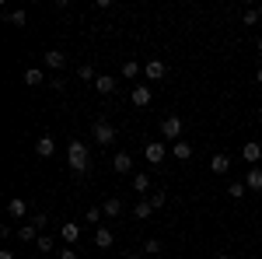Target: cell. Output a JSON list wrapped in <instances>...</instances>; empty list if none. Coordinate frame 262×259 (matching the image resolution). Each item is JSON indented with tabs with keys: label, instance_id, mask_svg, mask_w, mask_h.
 I'll return each mask as SVG.
<instances>
[{
	"label": "cell",
	"instance_id": "83f0119b",
	"mask_svg": "<svg viewBox=\"0 0 262 259\" xmlns=\"http://www.w3.org/2000/svg\"><path fill=\"white\" fill-rule=\"evenodd\" d=\"M259 18H262V14H259V7H248V11L242 14V21H245V25H259Z\"/></svg>",
	"mask_w": 262,
	"mask_h": 259
},
{
	"label": "cell",
	"instance_id": "e0dca14e",
	"mask_svg": "<svg viewBox=\"0 0 262 259\" xmlns=\"http://www.w3.org/2000/svg\"><path fill=\"white\" fill-rule=\"evenodd\" d=\"M171 154H175L179 161H189V158H192V144H189V140H175Z\"/></svg>",
	"mask_w": 262,
	"mask_h": 259
},
{
	"label": "cell",
	"instance_id": "74e56055",
	"mask_svg": "<svg viewBox=\"0 0 262 259\" xmlns=\"http://www.w3.org/2000/svg\"><path fill=\"white\" fill-rule=\"evenodd\" d=\"M259 53H262V39H259Z\"/></svg>",
	"mask_w": 262,
	"mask_h": 259
},
{
	"label": "cell",
	"instance_id": "d4e9b609",
	"mask_svg": "<svg viewBox=\"0 0 262 259\" xmlns=\"http://www.w3.org/2000/svg\"><path fill=\"white\" fill-rule=\"evenodd\" d=\"M245 189H248L245 182H231V186H227V196H231V200H242V196H245Z\"/></svg>",
	"mask_w": 262,
	"mask_h": 259
},
{
	"label": "cell",
	"instance_id": "d590c367",
	"mask_svg": "<svg viewBox=\"0 0 262 259\" xmlns=\"http://www.w3.org/2000/svg\"><path fill=\"white\" fill-rule=\"evenodd\" d=\"M255 81H259V84H262V67H259V70H255Z\"/></svg>",
	"mask_w": 262,
	"mask_h": 259
},
{
	"label": "cell",
	"instance_id": "5bb4252c",
	"mask_svg": "<svg viewBox=\"0 0 262 259\" xmlns=\"http://www.w3.org/2000/svg\"><path fill=\"white\" fill-rule=\"evenodd\" d=\"M101 214H105V217H119V214H122V200L119 196H108L105 203H101Z\"/></svg>",
	"mask_w": 262,
	"mask_h": 259
},
{
	"label": "cell",
	"instance_id": "f35d334b",
	"mask_svg": "<svg viewBox=\"0 0 262 259\" xmlns=\"http://www.w3.org/2000/svg\"><path fill=\"white\" fill-rule=\"evenodd\" d=\"M259 14H262V4H259Z\"/></svg>",
	"mask_w": 262,
	"mask_h": 259
},
{
	"label": "cell",
	"instance_id": "277c9868",
	"mask_svg": "<svg viewBox=\"0 0 262 259\" xmlns=\"http://www.w3.org/2000/svg\"><path fill=\"white\" fill-rule=\"evenodd\" d=\"M164 154H168V151H164V140H150V144L143 147V158L150 161V165H161Z\"/></svg>",
	"mask_w": 262,
	"mask_h": 259
},
{
	"label": "cell",
	"instance_id": "484cf974",
	"mask_svg": "<svg viewBox=\"0 0 262 259\" xmlns=\"http://www.w3.org/2000/svg\"><path fill=\"white\" fill-rule=\"evenodd\" d=\"M7 21H11V25H21V28H25V21H28L25 7H21V11H7Z\"/></svg>",
	"mask_w": 262,
	"mask_h": 259
},
{
	"label": "cell",
	"instance_id": "9c48e42d",
	"mask_svg": "<svg viewBox=\"0 0 262 259\" xmlns=\"http://www.w3.org/2000/svg\"><path fill=\"white\" fill-rule=\"evenodd\" d=\"M60 238L67 242V245H77V242H81V224H77V221L63 224V228H60Z\"/></svg>",
	"mask_w": 262,
	"mask_h": 259
},
{
	"label": "cell",
	"instance_id": "44dd1931",
	"mask_svg": "<svg viewBox=\"0 0 262 259\" xmlns=\"http://www.w3.org/2000/svg\"><path fill=\"white\" fill-rule=\"evenodd\" d=\"M18 238L21 242H39V228H35V224H21V228H18Z\"/></svg>",
	"mask_w": 262,
	"mask_h": 259
},
{
	"label": "cell",
	"instance_id": "7402d4cb",
	"mask_svg": "<svg viewBox=\"0 0 262 259\" xmlns=\"http://www.w3.org/2000/svg\"><path fill=\"white\" fill-rule=\"evenodd\" d=\"M140 70H143V67L137 60H126V63H122V77H126V81H137V74H140Z\"/></svg>",
	"mask_w": 262,
	"mask_h": 259
},
{
	"label": "cell",
	"instance_id": "d6a6232c",
	"mask_svg": "<svg viewBox=\"0 0 262 259\" xmlns=\"http://www.w3.org/2000/svg\"><path fill=\"white\" fill-rule=\"evenodd\" d=\"M49 88H53V91H63V88H67V81H63V77H53V81H49Z\"/></svg>",
	"mask_w": 262,
	"mask_h": 259
},
{
	"label": "cell",
	"instance_id": "4fadbf2b",
	"mask_svg": "<svg viewBox=\"0 0 262 259\" xmlns=\"http://www.w3.org/2000/svg\"><path fill=\"white\" fill-rule=\"evenodd\" d=\"M95 245H98V249H112V245H116V235H112V231L101 224L98 231H95Z\"/></svg>",
	"mask_w": 262,
	"mask_h": 259
},
{
	"label": "cell",
	"instance_id": "6da1fadb",
	"mask_svg": "<svg viewBox=\"0 0 262 259\" xmlns=\"http://www.w3.org/2000/svg\"><path fill=\"white\" fill-rule=\"evenodd\" d=\"M67 161H70V172L81 179L84 172H88V161H91L88 144H84V140H70V144H67Z\"/></svg>",
	"mask_w": 262,
	"mask_h": 259
},
{
	"label": "cell",
	"instance_id": "8992f818",
	"mask_svg": "<svg viewBox=\"0 0 262 259\" xmlns=\"http://www.w3.org/2000/svg\"><path fill=\"white\" fill-rule=\"evenodd\" d=\"M150 98H154V95H150V88H147V84H133V95H129V102H133L137 109H147V105H150Z\"/></svg>",
	"mask_w": 262,
	"mask_h": 259
},
{
	"label": "cell",
	"instance_id": "ba28073f",
	"mask_svg": "<svg viewBox=\"0 0 262 259\" xmlns=\"http://www.w3.org/2000/svg\"><path fill=\"white\" fill-rule=\"evenodd\" d=\"M143 74H147V81H161L168 74V67H164V60H147L143 63Z\"/></svg>",
	"mask_w": 262,
	"mask_h": 259
},
{
	"label": "cell",
	"instance_id": "1f68e13d",
	"mask_svg": "<svg viewBox=\"0 0 262 259\" xmlns=\"http://www.w3.org/2000/svg\"><path fill=\"white\" fill-rule=\"evenodd\" d=\"M28 224H35V228L42 231V228H49V217H46V214H35V217L28 221Z\"/></svg>",
	"mask_w": 262,
	"mask_h": 259
},
{
	"label": "cell",
	"instance_id": "836d02e7",
	"mask_svg": "<svg viewBox=\"0 0 262 259\" xmlns=\"http://www.w3.org/2000/svg\"><path fill=\"white\" fill-rule=\"evenodd\" d=\"M60 259H77V249H74V245H67V249L60 252Z\"/></svg>",
	"mask_w": 262,
	"mask_h": 259
},
{
	"label": "cell",
	"instance_id": "8fae6325",
	"mask_svg": "<svg viewBox=\"0 0 262 259\" xmlns=\"http://www.w3.org/2000/svg\"><path fill=\"white\" fill-rule=\"evenodd\" d=\"M7 214H11L14 221L25 217V214H28V203H25V196H11V200H7Z\"/></svg>",
	"mask_w": 262,
	"mask_h": 259
},
{
	"label": "cell",
	"instance_id": "4316f807",
	"mask_svg": "<svg viewBox=\"0 0 262 259\" xmlns=\"http://www.w3.org/2000/svg\"><path fill=\"white\" fill-rule=\"evenodd\" d=\"M143 252H147V259L158 256V252H161V242H158V238H147V242H143Z\"/></svg>",
	"mask_w": 262,
	"mask_h": 259
},
{
	"label": "cell",
	"instance_id": "f546056e",
	"mask_svg": "<svg viewBox=\"0 0 262 259\" xmlns=\"http://www.w3.org/2000/svg\"><path fill=\"white\" fill-rule=\"evenodd\" d=\"M35 249H39V252H53V235H39Z\"/></svg>",
	"mask_w": 262,
	"mask_h": 259
},
{
	"label": "cell",
	"instance_id": "52a82bcc",
	"mask_svg": "<svg viewBox=\"0 0 262 259\" xmlns=\"http://www.w3.org/2000/svg\"><path fill=\"white\" fill-rule=\"evenodd\" d=\"M112 172H119V175H129V172H133V154L119 151V154L112 158Z\"/></svg>",
	"mask_w": 262,
	"mask_h": 259
},
{
	"label": "cell",
	"instance_id": "2e32d148",
	"mask_svg": "<svg viewBox=\"0 0 262 259\" xmlns=\"http://www.w3.org/2000/svg\"><path fill=\"white\" fill-rule=\"evenodd\" d=\"M245 186H248L252 193H262V168H248V175H245Z\"/></svg>",
	"mask_w": 262,
	"mask_h": 259
},
{
	"label": "cell",
	"instance_id": "cb8c5ba5",
	"mask_svg": "<svg viewBox=\"0 0 262 259\" xmlns=\"http://www.w3.org/2000/svg\"><path fill=\"white\" fill-rule=\"evenodd\" d=\"M77 77H81V81H91V84L98 81V77H95V67H91V63H81V67H77Z\"/></svg>",
	"mask_w": 262,
	"mask_h": 259
},
{
	"label": "cell",
	"instance_id": "d6986e66",
	"mask_svg": "<svg viewBox=\"0 0 262 259\" xmlns=\"http://www.w3.org/2000/svg\"><path fill=\"white\" fill-rule=\"evenodd\" d=\"M95 91H98V95H112V91H116V77L101 74V77L95 81Z\"/></svg>",
	"mask_w": 262,
	"mask_h": 259
},
{
	"label": "cell",
	"instance_id": "f1b7e54d",
	"mask_svg": "<svg viewBox=\"0 0 262 259\" xmlns=\"http://www.w3.org/2000/svg\"><path fill=\"white\" fill-rule=\"evenodd\" d=\"M101 217H105V214H101V207H88V214H84V221H88V224H98Z\"/></svg>",
	"mask_w": 262,
	"mask_h": 259
},
{
	"label": "cell",
	"instance_id": "4dcf8cb0",
	"mask_svg": "<svg viewBox=\"0 0 262 259\" xmlns=\"http://www.w3.org/2000/svg\"><path fill=\"white\" fill-rule=\"evenodd\" d=\"M147 203H150L154 210H161L164 203H168V196H164V193H154V196H147Z\"/></svg>",
	"mask_w": 262,
	"mask_h": 259
},
{
	"label": "cell",
	"instance_id": "e575fe53",
	"mask_svg": "<svg viewBox=\"0 0 262 259\" xmlns=\"http://www.w3.org/2000/svg\"><path fill=\"white\" fill-rule=\"evenodd\" d=\"M0 259H14V252H7V249H4V252H0Z\"/></svg>",
	"mask_w": 262,
	"mask_h": 259
},
{
	"label": "cell",
	"instance_id": "ac0fdd59",
	"mask_svg": "<svg viewBox=\"0 0 262 259\" xmlns=\"http://www.w3.org/2000/svg\"><path fill=\"white\" fill-rule=\"evenodd\" d=\"M25 84H28V88H39V84H46V70H39V67L25 70Z\"/></svg>",
	"mask_w": 262,
	"mask_h": 259
},
{
	"label": "cell",
	"instance_id": "9a60e30c",
	"mask_svg": "<svg viewBox=\"0 0 262 259\" xmlns=\"http://www.w3.org/2000/svg\"><path fill=\"white\" fill-rule=\"evenodd\" d=\"M46 67H49V70H63V67H67V56H63L60 49H49V53H46Z\"/></svg>",
	"mask_w": 262,
	"mask_h": 259
},
{
	"label": "cell",
	"instance_id": "30bf717a",
	"mask_svg": "<svg viewBox=\"0 0 262 259\" xmlns=\"http://www.w3.org/2000/svg\"><path fill=\"white\" fill-rule=\"evenodd\" d=\"M35 154H39V158H53V154H56V140L49 137V133L39 137V140H35Z\"/></svg>",
	"mask_w": 262,
	"mask_h": 259
},
{
	"label": "cell",
	"instance_id": "7a4b0ae2",
	"mask_svg": "<svg viewBox=\"0 0 262 259\" xmlns=\"http://www.w3.org/2000/svg\"><path fill=\"white\" fill-rule=\"evenodd\" d=\"M91 137L98 140L101 147H112V144H116V126H112V123H105V119H95V126H91Z\"/></svg>",
	"mask_w": 262,
	"mask_h": 259
},
{
	"label": "cell",
	"instance_id": "8d00e7d4",
	"mask_svg": "<svg viewBox=\"0 0 262 259\" xmlns=\"http://www.w3.org/2000/svg\"><path fill=\"white\" fill-rule=\"evenodd\" d=\"M217 259H231V256H227V252H217Z\"/></svg>",
	"mask_w": 262,
	"mask_h": 259
},
{
	"label": "cell",
	"instance_id": "603a6c76",
	"mask_svg": "<svg viewBox=\"0 0 262 259\" xmlns=\"http://www.w3.org/2000/svg\"><path fill=\"white\" fill-rule=\"evenodd\" d=\"M150 214H154V207H150L147 200H140V203L133 207V217H137V221H147V217H150Z\"/></svg>",
	"mask_w": 262,
	"mask_h": 259
},
{
	"label": "cell",
	"instance_id": "7c38bea8",
	"mask_svg": "<svg viewBox=\"0 0 262 259\" xmlns=\"http://www.w3.org/2000/svg\"><path fill=\"white\" fill-rule=\"evenodd\" d=\"M210 172H213V175H227V172H231V158H227V154H213V158H210Z\"/></svg>",
	"mask_w": 262,
	"mask_h": 259
},
{
	"label": "cell",
	"instance_id": "5b68a950",
	"mask_svg": "<svg viewBox=\"0 0 262 259\" xmlns=\"http://www.w3.org/2000/svg\"><path fill=\"white\" fill-rule=\"evenodd\" d=\"M242 158L248 161V165H259L262 161V144L259 140H245L242 144Z\"/></svg>",
	"mask_w": 262,
	"mask_h": 259
},
{
	"label": "cell",
	"instance_id": "ffe728a7",
	"mask_svg": "<svg viewBox=\"0 0 262 259\" xmlns=\"http://www.w3.org/2000/svg\"><path fill=\"white\" fill-rule=\"evenodd\" d=\"M133 193H150V175H147V172H137V175H133Z\"/></svg>",
	"mask_w": 262,
	"mask_h": 259
},
{
	"label": "cell",
	"instance_id": "3957f363",
	"mask_svg": "<svg viewBox=\"0 0 262 259\" xmlns=\"http://www.w3.org/2000/svg\"><path fill=\"white\" fill-rule=\"evenodd\" d=\"M161 137L164 140H179L182 137V119L179 116H164L161 119Z\"/></svg>",
	"mask_w": 262,
	"mask_h": 259
}]
</instances>
